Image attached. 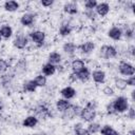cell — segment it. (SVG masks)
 <instances>
[{
  "label": "cell",
  "mask_w": 135,
  "mask_h": 135,
  "mask_svg": "<svg viewBox=\"0 0 135 135\" xmlns=\"http://www.w3.org/2000/svg\"><path fill=\"white\" fill-rule=\"evenodd\" d=\"M61 62V55L57 52H52L49 55V63L55 65V64H59Z\"/></svg>",
  "instance_id": "19"
},
{
  "label": "cell",
  "mask_w": 135,
  "mask_h": 135,
  "mask_svg": "<svg viewBox=\"0 0 135 135\" xmlns=\"http://www.w3.org/2000/svg\"><path fill=\"white\" fill-rule=\"evenodd\" d=\"M78 47L80 49L81 53H83V54H90L91 52L94 51V49H95V44H94L93 42H91V41H88V42L82 43V44L79 45Z\"/></svg>",
  "instance_id": "14"
},
{
  "label": "cell",
  "mask_w": 135,
  "mask_h": 135,
  "mask_svg": "<svg viewBox=\"0 0 135 135\" xmlns=\"http://www.w3.org/2000/svg\"><path fill=\"white\" fill-rule=\"evenodd\" d=\"M71 68H72V70H73V73L78 74L79 72H81V71L85 68V65H84V62H83L82 60H80V59H75V60L72 61Z\"/></svg>",
  "instance_id": "11"
},
{
  "label": "cell",
  "mask_w": 135,
  "mask_h": 135,
  "mask_svg": "<svg viewBox=\"0 0 135 135\" xmlns=\"http://www.w3.org/2000/svg\"><path fill=\"white\" fill-rule=\"evenodd\" d=\"M71 32H72V27H71L70 24H62V25L60 26V28H59V34H60L61 36H63V37L70 35Z\"/></svg>",
  "instance_id": "30"
},
{
  "label": "cell",
  "mask_w": 135,
  "mask_h": 135,
  "mask_svg": "<svg viewBox=\"0 0 135 135\" xmlns=\"http://www.w3.org/2000/svg\"><path fill=\"white\" fill-rule=\"evenodd\" d=\"M81 109L78 105L75 104H71L64 112H63V117L68 118V119H73L75 116H79Z\"/></svg>",
  "instance_id": "5"
},
{
  "label": "cell",
  "mask_w": 135,
  "mask_h": 135,
  "mask_svg": "<svg viewBox=\"0 0 135 135\" xmlns=\"http://www.w3.org/2000/svg\"><path fill=\"white\" fill-rule=\"evenodd\" d=\"M100 56L104 59H111L117 56V51L112 45H102L100 47Z\"/></svg>",
  "instance_id": "3"
},
{
  "label": "cell",
  "mask_w": 135,
  "mask_h": 135,
  "mask_svg": "<svg viewBox=\"0 0 135 135\" xmlns=\"http://www.w3.org/2000/svg\"><path fill=\"white\" fill-rule=\"evenodd\" d=\"M60 94H61V96L63 97V99L69 100V99H72V98L75 97L76 91H75V89H73L72 86H65V88H63V89L60 91Z\"/></svg>",
  "instance_id": "8"
},
{
  "label": "cell",
  "mask_w": 135,
  "mask_h": 135,
  "mask_svg": "<svg viewBox=\"0 0 135 135\" xmlns=\"http://www.w3.org/2000/svg\"><path fill=\"white\" fill-rule=\"evenodd\" d=\"M12 34H13V30L8 25H4V26H2L0 28V35H1V37L5 38V39H8L12 36Z\"/></svg>",
  "instance_id": "25"
},
{
  "label": "cell",
  "mask_w": 135,
  "mask_h": 135,
  "mask_svg": "<svg viewBox=\"0 0 135 135\" xmlns=\"http://www.w3.org/2000/svg\"><path fill=\"white\" fill-rule=\"evenodd\" d=\"M30 36H31L32 40H33L35 43H38V44L43 43V41H44V39H45V34H44L43 32H41V31H35V32L31 33Z\"/></svg>",
  "instance_id": "9"
},
{
  "label": "cell",
  "mask_w": 135,
  "mask_h": 135,
  "mask_svg": "<svg viewBox=\"0 0 135 135\" xmlns=\"http://www.w3.org/2000/svg\"><path fill=\"white\" fill-rule=\"evenodd\" d=\"M1 39H2V37H1V35H0V42H1Z\"/></svg>",
  "instance_id": "43"
},
{
  "label": "cell",
  "mask_w": 135,
  "mask_h": 135,
  "mask_svg": "<svg viewBox=\"0 0 135 135\" xmlns=\"http://www.w3.org/2000/svg\"><path fill=\"white\" fill-rule=\"evenodd\" d=\"M115 86L118 89V90H124L127 88V81L126 79H122V78H116L115 79Z\"/></svg>",
  "instance_id": "32"
},
{
  "label": "cell",
  "mask_w": 135,
  "mask_h": 135,
  "mask_svg": "<svg viewBox=\"0 0 135 135\" xmlns=\"http://www.w3.org/2000/svg\"><path fill=\"white\" fill-rule=\"evenodd\" d=\"M63 9L65 13L70 14V15H75L77 14L78 12V7H77V4L75 2H69V3H65L64 6H63Z\"/></svg>",
  "instance_id": "15"
},
{
  "label": "cell",
  "mask_w": 135,
  "mask_h": 135,
  "mask_svg": "<svg viewBox=\"0 0 135 135\" xmlns=\"http://www.w3.org/2000/svg\"><path fill=\"white\" fill-rule=\"evenodd\" d=\"M96 108H97L96 101L91 100L86 103V105L84 108L81 109L79 116L82 118V120H84L86 122H91L96 117Z\"/></svg>",
  "instance_id": "1"
},
{
  "label": "cell",
  "mask_w": 135,
  "mask_h": 135,
  "mask_svg": "<svg viewBox=\"0 0 135 135\" xmlns=\"http://www.w3.org/2000/svg\"><path fill=\"white\" fill-rule=\"evenodd\" d=\"M2 109H3V104H2V102L0 101V111H1Z\"/></svg>",
  "instance_id": "42"
},
{
  "label": "cell",
  "mask_w": 135,
  "mask_h": 135,
  "mask_svg": "<svg viewBox=\"0 0 135 135\" xmlns=\"http://www.w3.org/2000/svg\"><path fill=\"white\" fill-rule=\"evenodd\" d=\"M20 22H21V24L24 25V26H30V25H32L33 22H34V16L31 15V14H24V15H22V17H21Z\"/></svg>",
  "instance_id": "20"
},
{
  "label": "cell",
  "mask_w": 135,
  "mask_h": 135,
  "mask_svg": "<svg viewBox=\"0 0 135 135\" xmlns=\"http://www.w3.org/2000/svg\"><path fill=\"white\" fill-rule=\"evenodd\" d=\"M85 16L90 19H95L96 17V12L94 9H85Z\"/></svg>",
  "instance_id": "36"
},
{
  "label": "cell",
  "mask_w": 135,
  "mask_h": 135,
  "mask_svg": "<svg viewBox=\"0 0 135 135\" xmlns=\"http://www.w3.org/2000/svg\"><path fill=\"white\" fill-rule=\"evenodd\" d=\"M76 49H77V46H76L73 42H66V43L63 44V51H64L66 54H69V55L74 54L75 51H76Z\"/></svg>",
  "instance_id": "26"
},
{
  "label": "cell",
  "mask_w": 135,
  "mask_h": 135,
  "mask_svg": "<svg viewBox=\"0 0 135 135\" xmlns=\"http://www.w3.org/2000/svg\"><path fill=\"white\" fill-rule=\"evenodd\" d=\"M74 130H75V134L76 135H91L86 129L82 128V124L81 123L75 124L74 126Z\"/></svg>",
  "instance_id": "28"
},
{
  "label": "cell",
  "mask_w": 135,
  "mask_h": 135,
  "mask_svg": "<svg viewBox=\"0 0 135 135\" xmlns=\"http://www.w3.org/2000/svg\"><path fill=\"white\" fill-rule=\"evenodd\" d=\"M55 72H56V66L49 62L42 66V73L44 76H52L55 74Z\"/></svg>",
  "instance_id": "16"
},
{
  "label": "cell",
  "mask_w": 135,
  "mask_h": 135,
  "mask_svg": "<svg viewBox=\"0 0 135 135\" xmlns=\"http://www.w3.org/2000/svg\"><path fill=\"white\" fill-rule=\"evenodd\" d=\"M126 81H127V85H131V86L135 85V77L134 76H130Z\"/></svg>",
  "instance_id": "37"
},
{
  "label": "cell",
  "mask_w": 135,
  "mask_h": 135,
  "mask_svg": "<svg viewBox=\"0 0 135 135\" xmlns=\"http://www.w3.org/2000/svg\"><path fill=\"white\" fill-rule=\"evenodd\" d=\"M34 81H35L37 86H44L46 84V77L44 75H38L34 79Z\"/></svg>",
  "instance_id": "31"
},
{
  "label": "cell",
  "mask_w": 135,
  "mask_h": 135,
  "mask_svg": "<svg viewBox=\"0 0 135 135\" xmlns=\"http://www.w3.org/2000/svg\"><path fill=\"white\" fill-rule=\"evenodd\" d=\"M36 89H37V85L34 80H28L23 84V90L25 92H35Z\"/></svg>",
  "instance_id": "27"
},
{
  "label": "cell",
  "mask_w": 135,
  "mask_h": 135,
  "mask_svg": "<svg viewBox=\"0 0 135 135\" xmlns=\"http://www.w3.org/2000/svg\"><path fill=\"white\" fill-rule=\"evenodd\" d=\"M26 65H27V63H26V61H25L24 59L19 60V61L17 62L16 66H15V72H16L17 74H23V73L26 71Z\"/></svg>",
  "instance_id": "21"
},
{
  "label": "cell",
  "mask_w": 135,
  "mask_h": 135,
  "mask_svg": "<svg viewBox=\"0 0 135 135\" xmlns=\"http://www.w3.org/2000/svg\"><path fill=\"white\" fill-rule=\"evenodd\" d=\"M26 44H27V38H26L25 36L19 35V36H17V37L15 38V40H14V45H15L17 49H19V50L24 49V47L26 46Z\"/></svg>",
  "instance_id": "12"
},
{
  "label": "cell",
  "mask_w": 135,
  "mask_h": 135,
  "mask_svg": "<svg viewBox=\"0 0 135 135\" xmlns=\"http://www.w3.org/2000/svg\"><path fill=\"white\" fill-rule=\"evenodd\" d=\"M4 8L7 12H15V11H17L19 8V3L17 1H13V0L6 1L4 3Z\"/></svg>",
  "instance_id": "23"
},
{
  "label": "cell",
  "mask_w": 135,
  "mask_h": 135,
  "mask_svg": "<svg viewBox=\"0 0 135 135\" xmlns=\"http://www.w3.org/2000/svg\"><path fill=\"white\" fill-rule=\"evenodd\" d=\"M37 123H38V119L35 116H27L22 121V126L23 127H26V128H34Z\"/></svg>",
  "instance_id": "18"
},
{
  "label": "cell",
  "mask_w": 135,
  "mask_h": 135,
  "mask_svg": "<svg viewBox=\"0 0 135 135\" xmlns=\"http://www.w3.org/2000/svg\"><path fill=\"white\" fill-rule=\"evenodd\" d=\"M102 92H103V94L105 95V96H113L114 95V90L111 88V86H105V88H103V90H102Z\"/></svg>",
  "instance_id": "35"
},
{
  "label": "cell",
  "mask_w": 135,
  "mask_h": 135,
  "mask_svg": "<svg viewBox=\"0 0 135 135\" xmlns=\"http://www.w3.org/2000/svg\"><path fill=\"white\" fill-rule=\"evenodd\" d=\"M51 116V112L50 110L45 107V105H38L36 107L35 109V117L38 119V118H41V119H45L46 117Z\"/></svg>",
  "instance_id": "6"
},
{
  "label": "cell",
  "mask_w": 135,
  "mask_h": 135,
  "mask_svg": "<svg viewBox=\"0 0 135 135\" xmlns=\"http://www.w3.org/2000/svg\"><path fill=\"white\" fill-rule=\"evenodd\" d=\"M112 103H113V108L116 113H123L129 110L128 99L123 96H119V97L115 98V100L112 101Z\"/></svg>",
  "instance_id": "2"
},
{
  "label": "cell",
  "mask_w": 135,
  "mask_h": 135,
  "mask_svg": "<svg viewBox=\"0 0 135 135\" xmlns=\"http://www.w3.org/2000/svg\"><path fill=\"white\" fill-rule=\"evenodd\" d=\"M95 12H96V14H98L99 16L104 17V16L108 15V13L110 12V6H109V4L105 3V2L98 3L97 6L95 7Z\"/></svg>",
  "instance_id": "7"
},
{
  "label": "cell",
  "mask_w": 135,
  "mask_h": 135,
  "mask_svg": "<svg viewBox=\"0 0 135 135\" xmlns=\"http://www.w3.org/2000/svg\"><path fill=\"white\" fill-rule=\"evenodd\" d=\"M93 80L96 83H103L105 81V73L101 70H96L91 74Z\"/></svg>",
  "instance_id": "10"
},
{
  "label": "cell",
  "mask_w": 135,
  "mask_h": 135,
  "mask_svg": "<svg viewBox=\"0 0 135 135\" xmlns=\"http://www.w3.org/2000/svg\"><path fill=\"white\" fill-rule=\"evenodd\" d=\"M108 36L110 38H112L113 40H119L122 36V32L119 27L117 26H113L109 32H108Z\"/></svg>",
  "instance_id": "13"
},
{
  "label": "cell",
  "mask_w": 135,
  "mask_h": 135,
  "mask_svg": "<svg viewBox=\"0 0 135 135\" xmlns=\"http://www.w3.org/2000/svg\"><path fill=\"white\" fill-rule=\"evenodd\" d=\"M70 79L73 80V81H74V80H77V75H76L75 73H72V74L70 75Z\"/></svg>",
  "instance_id": "41"
},
{
  "label": "cell",
  "mask_w": 135,
  "mask_h": 135,
  "mask_svg": "<svg viewBox=\"0 0 135 135\" xmlns=\"http://www.w3.org/2000/svg\"><path fill=\"white\" fill-rule=\"evenodd\" d=\"M53 3H54V1H53V0H41V4H42L43 6H45V7L51 6Z\"/></svg>",
  "instance_id": "39"
},
{
  "label": "cell",
  "mask_w": 135,
  "mask_h": 135,
  "mask_svg": "<svg viewBox=\"0 0 135 135\" xmlns=\"http://www.w3.org/2000/svg\"><path fill=\"white\" fill-rule=\"evenodd\" d=\"M97 1L95 0H88L84 2V6H85V9H95V7L97 6Z\"/></svg>",
  "instance_id": "33"
},
{
  "label": "cell",
  "mask_w": 135,
  "mask_h": 135,
  "mask_svg": "<svg viewBox=\"0 0 135 135\" xmlns=\"http://www.w3.org/2000/svg\"><path fill=\"white\" fill-rule=\"evenodd\" d=\"M76 75H77V79H79V80L82 81V82L88 81L89 78L91 77V73H90V71H89L88 68H84L81 72H79V73L76 74Z\"/></svg>",
  "instance_id": "22"
},
{
  "label": "cell",
  "mask_w": 135,
  "mask_h": 135,
  "mask_svg": "<svg viewBox=\"0 0 135 135\" xmlns=\"http://www.w3.org/2000/svg\"><path fill=\"white\" fill-rule=\"evenodd\" d=\"M100 129H101V126H100L99 123H97V122H92V123L89 124V127H88L86 130L89 131L90 134H96V133H98V132L100 131Z\"/></svg>",
  "instance_id": "29"
},
{
  "label": "cell",
  "mask_w": 135,
  "mask_h": 135,
  "mask_svg": "<svg viewBox=\"0 0 135 135\" xmlns=\"http://www.w3.org/2000/svg\"><path fill=\"white\" fill-rule=\"evenodd\" d=\"M128 111H129V114H128V115H129V117H130L131 119H134V118H135V113H134V108H130V109H129Z\"/></svg>",
  "instance_id": "40"
},
{
  "label": "cell",
  "mask_w": 135,
  "mask_h": 135,
  "mask_svg": "<svg viewBox=\"0 0 135 135\" xmlns=\"http://www.w3.org/2000/svg\"><path fill=\"white\" fill-rule=\"evenodd\" d=\"M107 111H108L109 114H115V113H116L115 110H114V108H113V103H112V102L107 105Z\"/></svg>",
  "instance_id": "38"
},
{
  "label": "cell",
  "mask_w": 135,
  "mask_h": 135,
  "mask_svg": "<svg viewBox=\"0 0 135 135\" xmlns=\"http://www.w3.org/2000/svg\"><path fill=\"white\" fill-rule=\"evenodd\" d=\"M118 71L120 74L124 75V76H133L134 73H135V69L134 66L129 63V62H124V61H121L118 65Z\"/></svg>",
  "instance_id": "4"
},
{
  "label": "cell",
  "mask_w": 135,
  "mask_h": 135,
  "mask_svg": "<svg viewBox=\"0 0 135 135\" xmlns=\"http://www.w3.org/2000/svg\"><path fill=\"white\" fill-rule=\"evenodd\" d=\"M99 132L101 133V135H119L117 131H115L111 126H108V124L103 126Z\"/></svg>",
  "instance_id": "24"
},
{
  "label": "cell",
  "mask_w": 135,
  "mask_h": 135,
  "mask_svg": "<svg viewBox=\"0 0 135 135\" xmlns=\"http://www.w3.org/2000/svg\"><path fill=\"white\" fill-rule=\"evenodd\" d=\"M8 69V64L4 59H0V73L6 72Z\"/></svg>",
  "instance_id": "34"
},
{
  "label": "cell",
  "mask_w": 135,
  "mask_h": 135,
  "mask_svg": "<svg viewBox=\"0 0 135 135\" xmlns=\"http://www.w3.org/2000/svg\"><path fill=\"white\" fill-rule=\"evenodd\" d=\"M71 105V103L66 100V99H58L57 101H56V109L59 111V112H64Z\"/></svg>",
  "instance_id": "17"
}]
</instances>
